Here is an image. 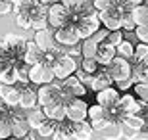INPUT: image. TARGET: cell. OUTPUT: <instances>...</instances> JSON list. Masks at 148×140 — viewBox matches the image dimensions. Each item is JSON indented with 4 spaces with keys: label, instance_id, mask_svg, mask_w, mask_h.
Instances as JSON below:
<instances>
[{
    "label": "cell",
    "instance_id": "6da1fadb",
    "mask_svg": "<svg viewBox=\"0 0 148 140\" xmlns=\"http://www.w3.org/2000/svg\"><path fill=\"white\" fill-rule=\"evenodd\" d=\"M52 71H54V77L58 79V81H64L66 77L73 75L77 71V67H79V64H77V59L73 58V56L69 54H60L58 58H54V61H52Z\"/></svg>",
    "mask_w": 148,
    "mask_h": 140
},
{
    "label": "cell",
    "instance_id": "7a4b0ae2",
    "mask_svg": "<svg viewBox=\"0 0 148 140\" xmlns=\"http://www.w3.org/2000/svg\"><path fill=\"white\" fill-rule=\"evenodd\" d=\"M54 71H52V65L46 64V61H40V64L29 65V83L31 85H48V83H54Z\"/></svg>",
    "mask_w": 148,
    "mask_h": 140
},
{
    "label": "cell",
    "instance_id": "3957f363",
    "mask_svg": "<svg viewBox=\"0 0 148 140\" xmlns=\"http://www.w3.org/2000/svg\"><path fill=\"white\" fill-rule=\"evenodd\" d=\"M46 19H48V27L58 29V27H64V25H67V23H69L71 14H69V10H67L66 6L58 0V2H54V4L48 6Z\"/></svg>",
    "mask_w": 148,
    "mask_h": 140
},
{
    "label": "cell",
    "instance_id": "277c9868",
    "mask_svg": "<svg viewBox=\"0 0 148 140\" xmlns=\"http://www.w3.org/2000/svg\"><path fill=\"white\" fill-rule=\"evenodd\" d=\"M75 29H77V35H79V38H88V37H92L94 33L100 29V17H98V12L96 14H90V16H83L79 17L75 23Z\"/></svg>",
    "mask_w": 148,
    "mask_h": 140
},
{
    "label": "cell",
    "instance_id": "5b68a950",
    "mask_svg": "<svg viewBox=\"0 0 148 140\" xmlns=\"http://www.w3.org/2000/svg\"><path fill=\"white\" fill-rule=\"evenodd\" d=\"M54 40L58 46L62 48H69V46H77V44L81 42V38L77 35V29L73 23H67L64 27H58L54 29Z\"/></svg>",
    "mask_w": 148,
    "mask_h": 140
},
{
    "label": "cell",
    "instance_id": "8992f818",
    "mask_svg": "<svg viewBox=\"0 0 148 140\" xmlns=\"http://www.w3.org/2000/svg\"><path fill=\"white\" fill-rule=\"evenodd\" d=\"M106 71H108V75L115 81H121V79H127V77H131V71H133V65L129 59L121 58V56H115L114 59H112L110 64L104 67Z\"/></svg>",
    "mask_w": 148,
    "mask_h": 140
},
{
    "label": "cell",
    "instance_id": "52a82bcc",
    "mask_svg": "<svg viewBox=\"0 0 148 140\" xmlns=\"http://www.w3.org/2000/svg\"><path fill=\"white\" fill-rule=\"evenodd\" d=\"M143 104H144L143 100H137L133 94H121L119 102H117V106H115V111H117V115H119V121H121L123 115H127V113L143 111Z\"/></svg>",
    "mask_w": 148,
    "mask_h": 140
},
{
    "label": "cell",
    "instance_id": "ba28073f",
    "mask_svg": "<svg viewBox=\"0 0 148 140\" xmlns=\"http://www.w3.org/2000/svg\"><path fill=\"white\" fill-rule=\"evenodd\" d=\"M121 14H123V12H121L117 6H110V8H106V10H100L98 12L100 23H102L104 29H108V31L121 29Z\"/></svg>",
    "mask_w": 148,
    "mask_h": 140
},
{
    "label": "cell",
    "instance_id": "9c48e42d",
    "mask_svg": "<svg viewBox=\"0 0 148 140\" xmlns=\"http://www.w3.org/2000/svg\"><path fill=\"white\" fill-rule=\"evenodd\" d=\"M88 111V104H85L81 98H73L69 104H66V117L69 121H85Z\"/></svg>",
    "mask_w": 148,
    "mask_h": 140
},
{
    "label": "cell",
    "instance_id": "30bf717a",
    "mask_svg": "<svg viewBox=\"0 0 148 140\" xmlns=\"http://www.w3.org/2000/svg\"><path fill=\"white\" fill-rule=\"evenodd\" d=\"M121 92L114 86H108V88H102V90L96 92V104L104 106L106 109H115L117 102H119Z\"/></svg>",
    "mask_w": 148,
    "mask_h": 140
},
{
    "label": "cell",
    "instance_id": "8fae6325",
    "mask_svg": "<svg viewBox=\"0 0 148 140\" xmlns=\"http://www.w3.org/2000/svg\"><path fill=\"white\" fill-rule=\"evenodd\" d=\"M33 40L38 44V48L42 50L44 54H46V52H50V50L56 46V40H54V29H52V27H44V29H38V31H35Z\"/></svg>",
    "mask_w": 148,
    "mask_h": 140
},
{
    "label": "cell",
    "instance_id": "7c38bea8",
    "mask_svg": "<svg viewBox=\"0 0 148 140\" xmlns=\"http://www.w3.org/2000/svg\"><path fill=\"white\" fill-rule=\"evenodd\" d=\"M31 83L27 85H19V109L27 111V109H33L38 106V100H37V90L31 88Z\"/></svg>",
    "mask_w": 148,
    "mask_h": 140
},
{
    "label": "cell",
    "instance_id": "4fadbf2b",
    "mask_svg": "<svg viewBox=\"0 0 148 140\" xmlns=\"http://www.w3.org/2000/svg\"><path fill=\"white\" fill-rule=\"evenodd\" d=\"M115 56H117V50H115L114 44H110L106 38L102 40V42H98V48H96V56H94V59H96V64H98L100 67H106Z\"/></svg>",
    "mask_w": 148,
    "mask_h": 140
},
{
    "label": "cell",
    "instance_id": "5bb4252c",
    "mask_svg": "<svg viewBox=\"0 0 148 140\" xmlns=\"http://www.w3.org/2000/svg\"><path fill=\"white\" fill-rule=\"evenodd\" d=\"M60 86L67 92V94H71L73 98H83L85 94H87V85L79 81V79L75 77V73L69 75V77H66V79L62 81Z\"/></svg>",
    "mask_w": 148,
    "mask_h": 140
},
{
    "label": "cell",
    "instance_id": "9a60e30c",
    "mask_svg": "<svg viewBox=\"0 0 148 140\" xmlns=\"http://www.w3.org/2000/svg\"><path fill=\"white\" fill-rule=\"evenodd\" d=\"M44 61V52L38 48V44L35 40H25V50H23V64L35 65Z\"/></svg>",
    "mask_w": 148,
    "mask_h": 140
},
{
    "label": "cell",
    "instance_id": "2e32d148",
    "mask_svg": "<svg viewBox=\"0 0 148 140\" xmlns=\"http://www.w3.org/2000/svg\"><path fill=\"white\" fill-rule=\"evenodd\" d=\"M69 135L75 140H90L92 135H94V129L90 127V123H88L87 119H85V121H71Z\"/></svg>",
    "mask_w": 148,
    "mask_h": 140
},
{
    "label": "cell",
    "instance_id": "e0dca14e",
    "mask_svg": "<svg viewBox=\"0 0 148 140\" xmlns=\"http://www.w3.org/2000/svg\"><path fill=\"white\" fill-rule=\"evenodd\" d=\"M40 109L46 115V119H50V121H62V119H66V104L58 102V100L40 106Z\"/></svg>",
    "mask_w": 148,
    "mask_h": 140
},
{
    "label": "cell",
    "instance_id": "ac0fdd59",
    "mask_svg": "<svg viewBox=\"0 0 148 140\" xmlns=\"http://www.w3.org/2000/svg\"><path fill=\"white\" fill-rule=\"evenodd\" d=\"M114 85V79H112L110 75H108V71L104 69V67H102V69H96L92 73V75H90V83H88V86H90V88H92V90H102V88H108V86H112Z\"/></svg>",
    "mask_w": 148,
    "mask_h": 140
},
{
    "label": "cell",
    "instance_id": "d6986e66",
    "mask_svg": "<svg viewBox=\"0 0 148 140\" xmlns=\"http://www.w3.org/2000/svg\"><path fill=\"white\" fill-rule=\"evenodd\" d=\"M58 92H60V85H40V88L37 90V100H38V106H44L48 102H54L58 100Z\"/></svg>",
    "mask_w": 148,
    "mask_h": 140
},
{
    "label": "cell",
    "instance_id": "ffe728a7",
    "mask_svg": "<svg viewBox=\"0 0 148 140\" xmlns=\"http://www.w3.org/2000/svg\"><path fill=\"white\" fill-rule=\"evenodd\" d=\"M100 132H102L104 140H119V138H123V123L110 121V125L106 129H102Z\"/></svg>",
    "mask_w": 148,
    "mask_h": 140
},
{
    "label": "cell",
    "instance_id": "44dd1931",
    "mask_svg": "<svg viewBox=\"0 0 148 140\" xmlns=\"http://www.w3.org/2000/svg\"><path fill=\"white\" fill-rule=\"evenodd\" d=\"M121 123L131 130H143L144 129V117L138 113H127L121 117Z\"/></svg>",
    "mask_w": 148,
    "mask_h": 140
},
{
    "label": "cell",
    "instance_id": "7402d4cb",
    "mask_svg": "<svg viewBox=\"0 0 148 140\" xmlns=\"http://www.w3.org/2000/svg\"><path fill=\"white\" fill-rule=\"evenodd\" d=\"M25 119L29 121V127H31V129H38V127L46 121V115L42 113L40 108H33V109H27Z\"/></svg>",
    "mask_w": 148,
    "mask_h": 140
},
{
    "label": "cell",
    "instance_id": "603a6c76",
    "mask_svg": "<svg viewBox=\"0 0 148 140\" xmlns=\"http://www.w3.org/2000/svg\"><path fill=\"white\" fill-rule=\"evenodd\" d=\"M135 25H148V4H140L131 10Z\"/></svg>",
    "mask_w": 148,
    "mask_h": 140
},
{
    "label": "cell",
    "instance_id": "cb8c5ba5",
    "mask_svg": "<svg viewBox=\"0 0 148 140\" xmlns=\"http://www.w3.org/2000/svg\"><path fill=\"white\" fill-rule=\"evenodd\" d=\"M133 59H135V64L148 67V44L146 42H140V44H137V46H135Z\"/></svg>",
    "mask_w": 148,
    "mask_h": 140
},
{
    "label": "cell",
    "instance_id": "d4e9b609",
    "mask_svg": "<svg viewBox=\"0 0 148 140\" xmlns=\"http://www.w3.org/2000/svg\"><path fill=\"white\" fill-rule=\"evenodd\" d=\"M96 48H98V42H96L92 37L83 38V42H81V56H83V58H94V56H96Z\"/></svg>",
    "mask_w": 148,
    "mask_h": 140
},
{
    "label": "cell",
    "instance_id": "484cf974",
    "mask_svg": "<svg viewBox=\"0 0 148 140\" xmlns=\"http://www.w3.org/2000/svg\"><path fill=\"white\" fill-rule=\"evenodd\" d=\"M104 117H110V109H106L104 106H100V104L88 106V111H87V119H88V121H94V119H104Z\"/></svg>",
    "mask_w": 148,
    "mask_h": 140
},
{
    "label": "cell",
    "instance_id": "4316f807",
    "mask_svg": "<svg viewBox=\"0 0 148 140\" xmlns=\"http://www.w3.org/2000/svg\"><path fill=\"white\" fill-rule=\"evenodd\" d=\"M115 50H117V56H121V58H125L131 61L133 59V54H135V44L131 42V40H121L117 46H115Z\"/></svg>",
    "mask_w": 148,
    "mask_h": 140
},
{
    "label": "cell",
    "instance_id": "83f0119b",
    "mask_svg": "<svg viewBox=\"0 0 148 140\" xmlns=\"http://www.w3.org/2000/svg\"><path fill=\"white\" fill-rule=\"evenodd\" d=\"M4 104L6 108H19V86L16 85L10 86V90L6 92L4 96Z\"/></svg>",
    "mask_w": 148,
    "mask_h": 140
},
{
    "label": "cell",
    "instance_id": "f1b7e54d",
    "mask_svg": "<svg viewBox=\"0 0 148 140\" xmlns=\"http://www.w3.org/2000/svg\"><path fill=\"white\" fill-rule=\"evenodd\" d=\"M131 77L135 83H148V67L137 64V67H133L131 71Z\"/></svg>",
    "mask_w": 148,
    "mask_h": 140
},
{
    "label": "cell",
    "instance_id": "f546056e",
    "mask_svg": "<svg viewBox=\"0 0 148 140\" xmlns=\"http://www.w3.org/2000/svg\"><path fill=\"white\" fill-rule=\"evenodd\" d=\"M38 132H40V136H44V138H48V136H52L56 132V121H50V119H46L40 127H38Z\"/></svg>",
    "mask_w": 148,
    "mask_h": 140
},
{
    "label": "cell",
    "instance_id": "4dcf8cb0",
    "mask_svg": "<svg viewBox=\"0 0 148 140\" xmlns=\"http://www.w3.org/2000/svg\"><path fill=\"white\" fill-rule=\"evenodd\" d=\"M135 21H133V16H131V12H123L121 14V31H135Z\"/></svg>",
    "mask_w": 148,
    "mask_h": 140
},
{
    "label": "cell",
    "instance_id": "1f68e13d",
    "mask_svg": "<svg viewBox=\"0 0 148 140\" xmlns=\"http://www.w3.org/2000/svg\"><path fill=\"white\" fill-rule=\"evenodd\" d=\"M98 67H100V65L96 64V59H94V58H83L81 59V69L87 71V73H90V75H92Z\"/></svg>",
    "mask_w": 148,
    "mask_h": 140
},
{
    "label": "cell",
    "instance_id": "d6a6232c",
    "mask_svg": "<svg viewBox=\"0 0 148 140\" xmlns=\"http://www.w3.org/2000/svg\"><path fill=\"white\" fill-rule=\"evenodd\" d=\"M144 0H119V2H117V8H119L121 12H131L133 8H137V6H140L143 4Z\"/></svg>",
    "mask_w": 148,
    "mask_h": 140
},
{
    "label": "cell",
    "instance_id": "836d02e7",
    "mask_svg": "<svg viewBox=\"0 0 148 140\" xmlns=\"http://www.w3.org/2000/svg\"><path fill=\"white\" fill-rule=\"evenodd\" d=\"M133 90L137 92V96L143 102H148V83H135L133 85Z\"/></svg>",
    "mask_w": 148,
    "mask_h": 140
},
{
    "label": "cell",
    "instance_id": "e575fe53",
    "mask_svg": "<svg viewBox=\"0 0 148 140\" xmlns=\"http://www.w3.org/2000/svg\"><path fill=\"white\" fill-rule=\"evenodd\" d=\"M123 38H125V37H123V31H121V29H115V31H108V35H106V40H108L110 44H114V46H117V44H119Z\"/></svg>",
    "mask_w": 148,
    "mask_h": 140
},
{
    "label": "cell",
    "instance_id": "d590c367",
    "mask_svg": "<svg viewBox=\"0 0 148 140\" xmlns=\"http://www.w3.org/2000/svg\"><path fill=\"white\" fill-rule=\"evenodd\" d=\"M135 37L138 38V42L148 44V25H137L135 27Z\"/></svg>",
    "mask_w": 148,
    "mask_h": 140
},
{
    "label": "cell",
    "instance_id": "8d00e7d4",
    "mask_svg": "<svg viewBox=\"0 0 148 140\" xmlns=\"http://www.w3.org/2000/svg\"><path fill=\"white\" fill-rule=\"evenodd\" d=\"M110 121H112L110 117H104V119H94V121H88V123H90V127L94 129V132H100L102 129H106V127L110 125Z\"/></svg>",
    "mask_w": 148,
    "mask_h": 140
},
{
    "label": "cell",
    "instance_id": "74e56055",
    "mask_svg": "<svg viewBox=\"0 0 148 140\" xmlns=\"http://www.w3.org/2000/svg\"><path fill=\"white\" fill-rule=\"evenodd\" d=\"M10 136H12V127H10V123L2 117V119H0V140L10 138Z\"/></svg>",
    "mask_w": 148,
    "mask_h": 140
},
{
    "label": "cell",
    "instance_id": "f35d334b",
    "mask_svg": "<svg viewBox=\"0 0 148 140\" xmlns=\"http://www.w3.org/2000/svg\"><path fill=\"white\" fill-rule=\"evenodd\" d=\"M119 2V0H92V4H94V8L96 10H106V8H110V6H115Z\"/></svg>",
    "mask_w": 148,
    "mask_h": 140
},
{
    "label": "cell",
    "instance_id": "ab89813d",
    "mask_svg": "<svg viewBox=\"0 0 148 140\" xmlns=\"http://www.w3.org/2000/svg\"><path fill=\"white\" fill-rule=\"evenodd\" d=\"M133 85H135V81H133V77H127V79L115 81V86H117V90H129V88H131Z\"/></svg>",
    "mask_w": 148,
    "mask_h": 140
},
{
    "label": "cell",
    "instance_id": "60d3db41",
    "mask_svg": "<svg viewBox=\"0 0 148 140\" xmlns=\"http://www.w3.org/2000/svg\"><path fill=\"white\" fill-rule=\"evenodd\" d=\"M12 10H14V2H10V0H0V17L6 16V14H12Z\"/></svg>",
    "mask_w": 148,
    "mask_h": 140
},
{
    "label": "cell",
    "instance_id": "b9f144b4",
    "mask_svg": "<svg viewBox=\"0 0 148 140\" xmlns=\"http://www.w3.org/2000/svg\"><path fill=\"white\" fill-rule=\"evenodd\" d=\"M52 140H75L69 132H66V130H62V129H56V132L52 136H50Z\"/></svg>",
    "mask_w": 148,
    "mask_h": 140
},
{
    "label": "cell",
    "instance_id": "7bdbcfd3",
    "mask_svg": "<svg viewBox=\"0 0 148 140\" xmlns=\"http://www.w3.org/2000/svg\"><path fill=\"white\" fill-rule=\"evenodd\" d=\"M75 77H77V79H79L81 83H85V85H88V83H90V73H87V71L79 69V67H77V71H75Z\"/></svg>",
    "mask_w": 148,
    "mask_h": 140
},
{
    "label": "cell",
    "instance_id": "ee69618b",
    "mask_svg": "<svg viewBox=\"0 0 148 140\" xmlns=\"http://www.w3.org/2000/svg\"><path fill=\"white\" fill-rule=\"evenodd\" d=\"M60 2L66 6L67 10H77V8H79V6H81L85 0H60Z\"/></svg>",
    "mask_w": 148,
    "mask_h": 140
},
{
    "label": "cell",
    "instance_id": "f6af8a7d",
    "mask_svg": "<svg viewBox=\"0 0 148 140\" xmlns=\"http://www.w3.org/2000/svg\"><path fill=\"white\" fill-rule=\"evenodd\" d=\"M106 35H108V29H98V31L92 35V38L96 40V42H102V40L106 38Z\"/></svg>",
    "mask_w": 148,
    "mask_h": 140
},
{
    "label": "cell",
    "instance_id": "bcb514c9",
    "mask_svg": "<svg viewBox=\"0 0 148 140\" xmlns=\"http://www.w3.org/2000/svg\"><path fill=\"white\" fill-rule=\"evenodd\" d=\"M38 2H42V4L50 6V4H54V2H58V0H38Z\"/></svg>",
    "mask_w": 148,
    "mask_h": 140
},
{
    "label": "cell",
    "instance_id": "7dc6e473",
    "mask_svg": "<svg viewBox=\"0 0 148 140\" xmlns=\"http://www.w3.org/2000/svg\"><path fill=\"white\" fill-rule=\"evenodd\" d=\"M4 108H6V104H4V98L0 96V109H4Z\"/></svg>",
    "mask_w": 148,
    "mask_h": 140
},
{
    "label": "cell",
    "instance_id": "c3c4849f",
    "mask_svg": "<svg viewBox=\"0 0 148 140\" xmlns=\"http://www.w3.org/2000/svg\"><path fill=\"white\" fill-rule=\"evenodd\" d=\"M2 52H4V44H2V40H0V58H2Z\"/></svg>",
    "mask_w": 148,
    "mask_h": 140
},
{
    "label": "cell",
    "instance_id": "681fc988",
    "mask_svg": "<svg viewBox=\"0 0 148 140\" xmlns=\"http://www.w3.org/2000/svg\"><path fill=\"white\" fill-rule=\"evenodd\" d=\"M135 140H148V138H135Z\"/></svg>",
    "mask_w": 148,
    "mask_h": 140
},
{
    "label": "cell",
    "instance_id": "f907efd6",
    "mask_svg": "<svg viewBox=\"0 0 148 140\" xmlns=\"http://www.w3.org/2000/svg\"><path fill=\"white\" fill-rule=\"evenodd\" d=\"M4 140H14V138H12V136H10V138H4Z\"/></svg>",
    "mask_w": 148,
    "mask_h": 140
},
{
    "label": "cell",
    "instance_id": "816d5d0a",
    "mask_svg": "<svg viewBox=\"0 0 148 140\" xmlns=\"http://www.w3.org/2000/svg\"><path fill=\"white\" fill-rule=\"evenodd\" d=\"M0 119H2V109H0Z\"/></svg>",
    "mask_w": 148,
    "mask_h": 140
},
{
    "label": "cell",
    "instance_id": "f5cc1de1",
    "mask_svg": "<svg viewBox=\"0 0 148 140\" xmlns=\"http://www.w3.org/2000/svg\"><path fill=\"white\" fill-rule=\"evenodd\" d=\"M144 2H148V0H144Z\"/></svg>",
    "mask_w": 148,
    "mask_h": 140
}]
</instances>
